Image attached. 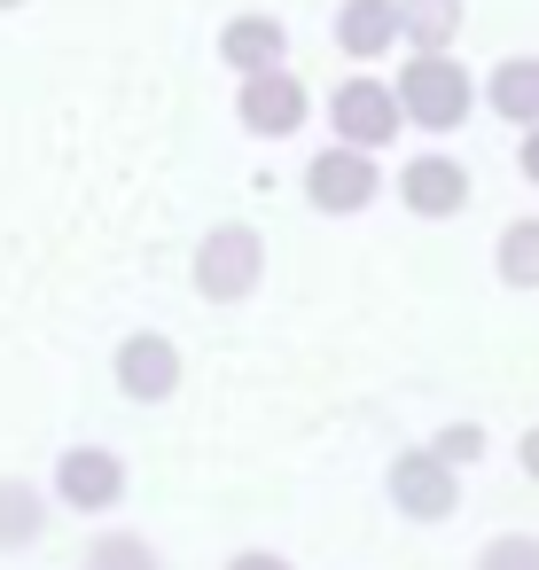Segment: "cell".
<instances>
[{"mask_svg":"<svg viewBox=\"0 0 539 570\" xmlns=\"http://www.w3.org/2000/svg\"><path fill=\"white\" fill-rule=\"evenodd\" d=\"M391 95H399V118H414L422 134H453L469 118V102H477V87H469V71L453 56H414Z\"/></svg>","mask_w":539,"mask_h":570,"instance_id":"obj_1","label":"cell"},{"mask_svg":"<svg viewBox=\"0 0 539 570\" xmlns=\"http://www.w3.org/2000/svg\"><path fill=\"white\" fill-rule=\"evenodd\" d=\"M383 484H391V508H399L406 523H445V515L461 508V476H453L430 445H406Z\"/></svg>","mask_w":539,"mask_h":570,"instance_id":"obj_2","label":"cell"},{"mask_svg":"<svg viewBox=\"0 0 539 570\" xmlns=\"http://www.w3.org/2000/svg\"><path fill=\"white\" fill-rule=\"evenodd\" d=\"M258 266H266V243L251 227H212L204 250H196V289L219 297V305H235V297L258 289Z\"/></svg>","mask_w":539,"mask_h":570,"instance_id":"obj_3","label":"cell"},{"mask_svg":"<svg viewBox=\"0 0 539 570\" xmlns=\"http://www.w3.org/2000/svg\"><path fill=\"white\" fill-rule=\"evenodd\" d=\"M56 500L79 508V515H110V508L126 500V461H118L110 445H71V453L56 461Z\"/></svg>","mask_w":539,"mask_h":570,"instance_id":"obj_4","label":"cell"},{"mask_svg":"<svg viewBox=\"0 0 539 570\" xmlns=\"http://www.w3.org/2000/svg\"><path fill=\"white\" fill-rule=\"evenodd\" d=\"M329 118H336V149H360V157H367V149H383V141L399 134V95L375 87V79H344Z\"/></svg>","mask_w":539,"mask_h":570,"instance_id":"obj_5","label":"cell"},{"mask_svg":"<svg viewBox=\"0 0 539 570\" xmlns=\"http://www.w3.org/2000/svg\"><path fill=\"white\" fill-rule=\"evenodd\" d=\"M375 188H383V173H375V157H360V149H336V141H329V149L305 165V196H313L321 212H367Z\"/></svg>","mask_w":539,"mask_h":570,"instance_id":"obj_6","label":"cell"},{"mask_svg":"<svg viewBox=\"0 0 539 570\" xmlns=\"http://www.w3.org/2000/svg\"><path fill=\"white\" fill-rule=\"evenodd\" d=\"M399 196H406V212H422V219H445V212H461V204H469V173H461L453 157L422 149L414 165H399Z\"/></svg>","mask_w":539,"mask_h":570,"instance_id":"obj_7","label":"cell"},{"mask_svg":"<svg viewBox=\"0 0 539 570\" xmlns=\"http://www.w3.org/2000/svg\"><path fill=\"white\" fill-rule=\"evenodd\" d=\"M243 126H251V134H274V141L297 134V126H305V87H297L290 71H258V79L243 87Z\"/></svg>","mask_w":539,"mask_h":570,"instance_id":"obj_8","label":"cell"},{"mask_svg":"<svg viewBox=\"0 0 539 570\" xmlns=\"http://www.w3.org/2000/svg\"><path fill=\"white\" fill-rule=\"evenodd\" d=\"M118 383H126V399H173L180 391V352L165 336H126L118 344Z\"/></svg>","mask_w":539,"mask_h":570,"instance_id":"obj_9","label":"cell"},{"mask_svg":"<svg viewBox=\"0 0 539 570\" xmlns=\"http://www.w3.org/2000/svg\"><path fill=\"white\" fill-rule=\"evenodd\" d=\"M336 48L360 56V63L391 56L399 48V0H344L336 9Z\"/></svg>","mask_w":539,"mask_h":570,"instance_id":"obj_10","label":"cell"},{"mask_svg":"<svg viewBox=\"0 0 539 570\" xmlns=\"http://www.w3.org/2000/svg\"><path fill=\"white\" fill-rule=\"evenodd\" d=\"M282 48H290V32L274 24V17H235L227 32H219V56L235 63V71H282Z\"/></svg>","mask_w":539,"mask_h":570,"instance_id":"obj_11","label":"cell"},{"mask_svg":"<svg viewBox=\"0 0 539 570\" xmlns=\"http://www.w3.org/2000/svg\"><path fill=\"white\" fill-rule=\"evenodd\" d=\"M484 102L508 118V126H539V56H508L492 79H484Z\"/></svg>","mask_w":539,"mask_h":570,"instance_id":"obj_12","label":"cell"},{"mask_svg":"<svg viewBox=\"0 0 539 570\" xmlns=\"http://www.w3.org/2000/svg\"><path fill=\"white\" fill-rule=\"evenodd\" d=\"M399 40L414 56H445L461 40V0H399Z\"/></svg>","mask_w":539,"mask_h":570,"instance_id":"obj_13","label":"cell"},{"mask_svg":"<svg viewBox=\"0 0 539 570\" xmlns=\"http://www.w3.org/2000/svg\"><path fill=\"white\" fill-rule=\"evenodd\" d=\"M40 531H48V500L32 484H17V476H0V554L32 547Z\"/></svg>","mask_w":539,"mask_h":570,"instance_id":"obj_14","label":"cell"},{"mask_svg":"<svg viewBox=\"0 0 539 570\" xmlns=\"http://www.w3.org/2000/svg\"><path fill=\"white\" fill-rule=\"evenodd\" d=\"M500 282L508 289H539V219L500 227Z\"/></svg>","mask_w":539,"mask_h":570,"instance_id":"obj_15","label":"cell"},{"mask_svg":"<svg viewBox=\"0 0 539 570\" xmlns=\"http://www.w3.org/2000/svg\"><path fill=\"white\" fill-rule=\"evenodd\" d=\"M87 570H165V554L141 539V531H102L87 547Z\"/></svg>","mask_w":539,"mask_h":570,"instance_id":"obj_16","label":"cell"},{"mask_svg":"<svg viewBox=\"0 0 539 570\" xmlns=\"http://www.w3.org/2000/svg\"><path fill=\"white\" fill-rule=\"evenodd\" d=\"M477 570H539V531H500L477 547Z\"/></svg>","mask_w":539,"mask_h":570,"instance_id":"obj_17","label":"cell"},{"mask_svg":"<svg viewBox=\"0 0 539 570\" xmlns=\"http://www.w3.org/2000/svg\"><path fill=\"white\" fill-rule=\"evenodd\" d=\"M430 453H438V461H445V469L461 476V469H469V461L484 453V430H477V422H445V430L430 438Z\"/></svg>","mask_w":539,"mask_h":570,"instance_id":"obj_18","label":"cell"},{"mask_svg":"<svg viewBox=\"0 0 539 570\" xmlns=\"http://www.w3.org/2000/svg\"><path fill=\"white\" fill-rule=\"evenodd\" d=\"M227 570H297V562H282L274 547H243V554H227Z\"/></svg>","mask_w":539,"mask_h":570,"instance_id":"obj_19","label":"cell"},{"mask_svg":"<svg viewBox=\"0 0 539 570\" xmlns=\"http://www.w3.org/2000/svg\"><path fill=\"white\" fill-rule=\"evenodd\" d=\"M516 461H523V476L539 484V430H523V445H516Z\"/></svg>","mask_w":539,"mask_h":570,"instance_id":"obj_20","label":"cell"},{"mask_svg":"<svg viewBox=\"0 0 539 570\" xmlns=\"http://www.w3.org/2000/svg\"><path fill=\"white\" fill-rule=\"evenodd\" d=\"M523 180H539V126L523 134Z\"/></svg>","mask_w":539,"mask_h":570,"instance_id":"obj_21","label":"cell"},{"mask_svg":"<svg viewBox=\"0 0 539 570\" xmlns=\"http://www.w3.org/2000/svg\"><path fill=\"white\" fill-rule=\"evenodd\" d=\"M0 9H17V0H0Z\"/></svg>","mask_w":539,"mask_h":570,"instance_id":"obj_22","label":"cell"}]
</instances>
